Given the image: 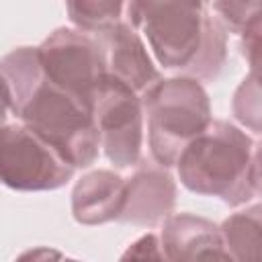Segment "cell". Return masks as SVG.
I'll use <instances>...</instances> for the list:
<instances>
[{"instance_id": "52a82bcc", "label": "cell", "mask_w": 262, "mask_h": 262, "mask_svg": "<svg viewBox=\"0 0 262 262\" xmlns=\"http://www.w3.org/2000/svg\"><path fill=\"white\" fill-rule=\"evenodd\" d=\"M94 121L100 147L115 168H131L141 162L143 147V100L127 84L106 76L94 104Z\"/></svg>"}, {"instance_id": "5b68a950", "label": "cell", "mask_w": 262, "mask_h": 262, "mask_svg": "<svg viewBox=\"0 0 262 262\" xmlns=\"http://www.w3.org/2000/svg\"><path fill=\"white\" fill-rule=\"evenodd\" d=\"M76 168L41 135L23 123H4L0 178L12 190L39 192L66 186Z\"/></svg>"}, {"instance_id": "9a60e30c", "label": "cell", "mask_w": 262, "mask_h": 262, "mask_svg": "<svg viewBox=\"0 0 262 262\" xmlns=\"http://www.w3.org/2000/svg\"><path fill=\"white\" fill-rule=\"evenodd\" d=\"M231 113L239 125L262 135V86L246 76L233 92Z\"/></svg>"}, {"instance_id": "277c9868", "label": "cell", "mask_w": 262, "mask_h": 262, "mask_svg": "<svg viewBox=\"0 0 262 262\" xmlns=\"http://www.w3.org/2000/svg\"><path fill=\"white\" fill-rule=\"evenodd\" d=\"M20 123L41 135L76 170L98 158L100 135L90 106L45 82L20 113Z\"/></svg>"}, {"instance_id": "e0dca14e", "label": "cell", "mask_w": 262, "mask_h": 262, "mask_svg": "<svg viewBox=\"0 0 262 262\" xmlns=\"http://www.w3.org/2000/svg\"><path fill=\"white\" fill-rule=\"evenodd\" d=\"M119 262H172V260L164 252L162 239L156 233H145L123 252Z\"/></svg>"}, {"instance_id": "ba28073f", "label": "cell", "mask_w": 262, "mask_h": 262, "mask_svg": "<svg viewBox=\"0 0 262 262\" xmlns=\"http://www.w3.org/2000/svg\"><path fill=\"white\" fill-rule=\"evenodd\" d=\"M176 205V182L168 168L156 162H139L131 178H127L125 207L121 223L154 227L164 223Z\"/></svg>"}, {"instance_id": "7a4b0ae2", "label": "cell", "mask_w": 262, "mask_h": 262, "mask_svg": "<svg viewBox=\"0 0 262 262\" xmlns=\"http://www.w3.org/2000/svg\"><path fill=\"white\" fill-rule=\"evenodd\" d=\"M252 149L254 141L239 127L213 119L178 158V178L190 192L239 207L254 196L250 188Z\"/></svg>"}, {"instance_id": "5bb4252c", "label": "cell", "mask_w": 262, "mask_h": 262, "mask_svg": "<svg viewBox=\"0 0 262 262\" xmlns=\"http://www.w3.org/2000/svg\"><path fill=\"white\" fill-rule=\"evenodd\" d=\"M125 6L127 2L115 0H74L66 4V10L78 31L98 37L125 20Z\"/></svg>"}, {"instance_id": "44dd1931", "label": "cell", "mask_w": 262, "mask_h": 262, "mask_svg": "<svg viewBox=\"0 0 262 262\" xmlns=\"http://www.w3.org/2000/svg\"><path fill=\"white\" fill-rule=\"evenodd\" d=\"M63 262H82V260H76V258H63Z\"/></svg>"}, {"instance_id": "4fadbf2b", "label": "cell", "mask_w": 262, "mask_h": 262, "mask_svg": "<svg viewBox=\"0 0 262 262\" xmlns=\"http://www.w3.org/2000/svg\"><path fill=\"white\" fill-rule=\"evenodd\" d=\"M221 233L233 262H262V203L229 215Z\"/></svg>"}, {"instance_id": "8992f818", "label": "cell", "mask_w": 262, "mask_h": 262, "mask_svg": "<svg viewBox=\"0 0 262 262\" xmlns=\"http://www.w3.org/2000/svg\"><path fill=\"white\" fill-rule=\"evenodd\" d=\"M39 51L47 82L92 108L106 78L100 41L78 29L59 27L39 45Z\"/></svg>"}, {"instance_id": "9c48e42d", "label": "cell", "mask_w": 262, "mask_h": 262, "mask_svg": "<svg viewBox=\"0 0 262 262\" xmlns=\"http://www.w3.org/2000/svg\"><path fill=\"white\" fill-rule=\"evenodd\" d=\"M96 39L100 41V47L104 51L106 76H113L119 82L127 84L139 96H143L162 80L137 29L127 20L117 23Z\"/></svg>"}, {"instance_id": "ffe728a7", "label": "cell", "mask_w": 262, "mask_h": 262, "mask_svg": "<svg viewBox=\"0 0 262 262\" xmlns=\"http://www.w3.org/2000/svg\"><path fill=\"white\" fill-rule=\"evenodd\" d=\"M209 262H233V258L229 256V252H223V254H219L217 258H213V260H209Z\"/></svg>"}, {"instance_id": "7c38bea8", "label": "cell", "mask_w": 262, "mask_h": 262, "mask_svg": "<svg viewBox=\"0 0 262 262\" xmlns=\"http://www.w3.org/2000/svg\"><path fill=\"white\" fill-rule=\"evenodd\" d=\"M4 113L20 117L25 106L47 82L39 47H14L0 61Z\"/></svg>"}, {"instance_id": "ac0fdd59", "label": "cell", "mask_w": 262, "mask_h": 262, "mask_svg": "<svg viewBox=\"0 0 262 262\" xmlns=\"http://www.w3.org/2000/svg\"><path fill=\"white\" fill-rule=\"evenodd\" d=\"M250 188L254 196H262V139L254 143L252 162H250Z\"/></svg>"}, {"instance_id": "8fae6325", "label": "cell", "mask_w": 262, "mask_h": 262, "mask_svg": "<svg viewBox=\"0 0 262 262\" xmlns=\"http://www.w3.org/2000/svg\"><path fill=\"white\" fill-rule=\"evenodd\" d=\"M127 194V180L113 170L84 174L72 190V215L82 225L119 221Z\"/></svg>"}, {"instance_id": "6da1fadb", "label": "cell", "mask_w": 262, "mask_h": 262, "mask_svg": "<svg viewBox=\"0 0 262 262\" xmlns=\"http://www.w3.org/2000/svg\"><path fill=\"white\" fill-rule=\"evenodd\" d=\"M125 20L139 29L164 70L215 80L227 57V29L205 2H127Z\"/></svg>"}, {"instance_id": "30bf717a", "label": "cell", "mask_w": 262, "mask_h": 262, "mask_svg": "<svg viewBox=\"0 0 262 262\" xmlns=\"http://www.w3.org/2000/svg\"><path fill=\"white\" fill-rule=\"evenodd\" d=\"M160 239L172 262H209L227 252L221 225L192 213L170 215L162 223Z\"/></svg>"}, {"instance_id": "d6986e66", "label": "cell", "mask_w": 262, "mask_h": 262, "mask_svg": "<svg viewBox=\"0 0 262 262\" xmlns=\"http://www.w3.org/2000/svg\"><path fill=\"white\" fill-rule=\"evenodd\" d=\"M14 262H63V256L53 248H31L23 252Z\"/></svg>"}, {"instance_id": "2e32d148", "label": "cell", "mask_w": 262, "mask_h": 262, "mask_svg": "<svg viewBox=\"0 0 262 262\" xmlns=\"http://www.w3.org/2000/svg\"><path fill=\"white\" fill-rule=\"evenodd\" d=\"M239 49L248 61V76L262 86V2L239 33Z\"/></svg>"}, {"instance_id": "3957f363", "label": "cell", "mask_w": 262, "mask_h": 262, "mask_svg": "<svg viewBox=\"0 0 262 262\" xmlns=\"http://www.w3.org/2000/svg\"><path fill=\"white\" fill-rule=\"evenodd\" d=\"M147 119V143L156 164L176 166L182 151L211 123V100L194 78H162L143 96Z\"/></svg>"}]
</instances>
